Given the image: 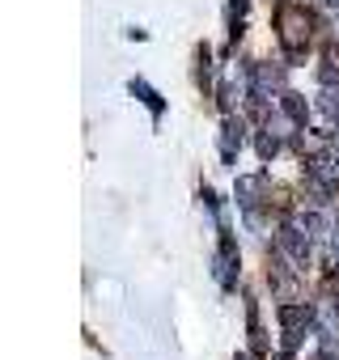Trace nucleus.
I'll return each instance as SVG.
<instances>
[{"mask_svg":"<svg viewBox=\"0 0 339 360\" xmlns=\"http://www.w3.org/2000/svg\"><path fill=\"white\" fill-rule=\"evenodd\" d=\"M238 144H242V123H234V119H229V123H225V157H234V148H238Z\"/></svg>","mask_w":339,"mask_h":360,"instance_id":"7","label":"nucleus"},{"mask_svg":"<svg viewBox=\"0 0 339 360\" xmlns=\"http://www.w3.org/2000/svg\"><path fill=\"white\" fill-rule=\"evenodd\" d=\"M335 127H339V115H335Z\"/></svg>","mask_w":339,"mask_h":360,"instance_id":"12","label":"nucleus"},{"mask_svg":"<svg viewBox=\"0 0 339 360\" xmlns=\"http://www.w3.org/2000/svg\"><path fill=\"white\" fill-rule=\"evenodd\" d=\"M331 246H335V263H339V229H335V242Z\"/></svg>","mask_w":339,"mask_h":360,"instance_id":"11","label":"nucleus"},{"mask_svg":"<svg viewBox=\"0 0 339 360\" xmlns=\"http://www.w3.org/2000/svg\"><path fill=\"white\" fill-rule=\"evenodd\" d=\"M217 280L229 288L234 284V242H225V250L217 255Z\"/></svg>","mask_w":339,"mask_h":360,"instance_id":"5","label":"nucleus"},{"mask_svg":"<svg viewBox=\"0 0 339 360\" xmlns=\"http://www.w3.org/2000/svg\"><path fill=\"white\" fill-rule=\"evenodd\" d=\"M331 5H339V0H331Z\"/></svg>","mask_w":339,"mask_h":360,"instance_id":"13","label":"nucleus"},{"mask_svg":"<svg viewBox=\"0 0 339 360\" xmlns=\"http://www.w3.org/2000/svg\"><path fill=\"white\" fill-rule=\"evenodd\" d=\"M280 43H284L293 56L309 43V13H305L301 5H293V0L280 9Z\"/></svg>","mask_w":339,"mask_h":360,"instance_id":"1","label":"nucleus"},{"mask_svg":"<svg viewBox=\"0 0 339 360\" xmlns=\"http://www.w3.org/2000/svg\"><path fill=\"white\" fill-rule=\"evenodd\" d=\"M263 178L259 174H246V178H238V200H242V208H255L259 204V195H263Z\"/></svg>","mask_w":339,"mask_h":360,"instance_id":"3","label":"nucleus"},{"mask_svg":"<svg viewBox=\"0 0 339 360\" xmlns=\"http://www.w3.org/2000/svg\"><path fill=\"white\" fill-rule=\"evenodd\" d=\"M309 178L318 183L322 195H335V191H339V169H335L326 157H314V161H309Z\"/></svg>","mask_w":339,"mask_h":360,"instance_id":"2","label":"nucleus"},{"mask_svg":"<svg viewBox=\"0 0 339 360\" xmlns=\"http://www.w3.org/2000/svg\"><path fill=\"white\" fill-rule=\"evenodd\" d=\"M280 322L288 326V343H293V339H297V326L309 322V309H305V305H284V309H280Z\"/></svg>","mask_w":339,"mask_h":360,"instance_id":"4","label":"nucleus"},{"mask_svg":"<svg viewBox=\"0 0 339 360\" xmlns=\"http://www.w3.org/2000/svg\"><path fill=\"white\" fill-rule=\"evenodd\" d=\"M276 148H280V136H271V131L259 136V153H263V157H276Z\"/></svg>","mask_w":339,"mask_h":360,"instance_id":"9","label":"nucleus"},{"mask_svg":"<svg viewBox=\"0 0 339 360\" xmlns=\"http://www.w3.org/2000/svg\"><path fill=\"white\" fill-rule=\"evenodd\" d=\"M132 89H136V94H140V98H144V102H148V106H153V110H161V102H157V94H153V89H148V85H144V81H136V85H132Z\"/></svg>","mask_w":339,"mask_h":360,"instance_id":"10","label":"nucleus"},{"mask_svg":"<svg viewBox=\"0 0 339 360\" xmlns=\"http://www.w3.org/2000/svg\"><path fill=\"white\" fill-rule=\"evenodd\" d=\"M284 110H288L293 123H305V119H309V106H305L301 94H284Z\"/></svg>","mask_w":339,"mask_h":360,"instance_id":"6","label":"nucleus"},{"mask_svg":"<svg viewBox=\"0 0 339 360\" xmlns=\"http://www.w3.org/2000/svg\"><path fill=\"white\" fill-rule=\"evenodd\" d=\"M276 85H280V68H259V94H267Z\"/></svg>","mask_w":339,"mask_h":360,"instance_id":"8","label":"nucleus"}]
</instances>
